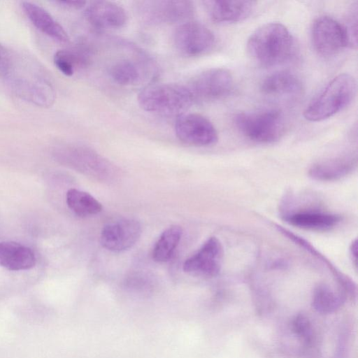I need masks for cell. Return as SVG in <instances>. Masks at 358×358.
<instances>
[{
	"label": "cell",
	"instance_id": "cell-13",
	"mask_svg": "<svg viewBox=\"0 0 358 358\" xmlns=\"http://www.w3.org/2000/svg\"><path fill=\"white\" fill-rule=\"evenodd\" d=\"M153 69L150 59L143 54H140L115 60L109 67V74L116 83L133 86L147 80L153 73Z\"/></svg>",
	"mask_w": 358,
	"mask_h": 358
},
{
	"label": "cell",
	"instance_id": "cell-3",
	"mask_svg": "<svg viewBox=\"0 0 358 358\" xmlns=\"http://www.w3.org/2000/svg\"><path fill=\"white\" fill-rule=\"evenodd\" d=\"M356 92L354 77L349 73L339 74L310 102L303 116L310 122L327 120L345 108L353 100Z\"/></svg>",
	"mask_w": 358,
	"mask_h": 358
},
{
	"label": "cell",
	"instance_id": "cell-23",
	"mask_svg": "<svg viewBox=\"0 0 358 358\" xmlns=\"http://www.w3.org/2000/svg\"><path fill=\"white\" fill-rule=\"evenodd\" d=\"M182 234L178 225H173L164 230L155 244L152 258L157 262L169 261L173 256Z\"/></svg>",
	"mask_w": 358,
	"mask_h": 358
},
{
	"label": "cell",
	"instance_id": "cell-10",
	"mask_svg": "<svg viewBox=\"0 0 358 358\" xmlns=\"http://www.w3.org/2000/svg\"><path fill=\"white\" fill-rule=\"evenodd\" d=\"M174 129L178 138L189 145L210 146L218 140L213 124L206 117L197 113H183L178 115Z\"/></svg>",
	"mask_w": 358,
	"mask_h": 358
},
{
	"label": "cell",
	"instance_id": "cell-20",
	"mask_svg": "<svg viewBox=\"0 0 358 358\" xmlns=\"http://www.w3.org/2000/svg\"><path fill=\"white\" fill-rule=\"evenodd\" d=\"M35 264L34 252L29 248L15 242H0V266L20 271L29 269Z\"/></svg>",
	"mask_w": 358,
	"mask_h": 358
},
{
	"label": "cell",
	"instance_id": "cell-18",
	"mask_svg": "<svg viewBox=\"0 0 358 358\" xmlns=\"http://www.w3.org/2000/svg\"><path fill=\"white\" fill-rule=\"evenodd\" d=\"M260 90L268 96H295L301 94L302 83L294 73L281 71L266 77L260 85Z\"/></svg>",
	"mask_w": 358,
	"mask_h": 358
},
{
	"label": "cell",
	"instance_id": "cell-1",
	"mask_svg": "<svg viewBox=\"0 0 358 358\" xmlns=\"http://www.w3.org/2000/svg\"><path fill=\"white\" fill-rule=\"evenodd\" d=\"M247 50L258 64L272 66L292 59L296 46L294 36L285 25L270 22L251 34L247 42Z\"/></svg>",
	"mask_w": 358,
	"mask_h": 358
},
{
	"label": "cell",
	"instance_id": "cell-4",
	"mask_svg": "<svg viewBox=\"0 0 358 358\" xmlns=\"http://www.w3.org/2000/svg\"><path fill=\"white\" fill-rule=\"evenodd\" d=\"M138 102L147 112L173 115L182 114L193 103L187 86L177 83L152 84L145 87L138 96Z\"/></svg>",
	"mask_w": 358,
	"mask_h": 358
},
{
	"label": "cell",
	"instance_id": "cell-12",
	"mask_svg": "<svg viewBox=\"0 0 358 358\" xmlns=\"http://www.w3.org/2000/svg\"><path fill=\"white\" fill-rule=\"evenodd\" d=\"M141 234V226L132 218H124L106 224L100 234L103 248L112 252H122L131 248Z\"/></svg>",
	"mask_w": 358,
	"mask_h": 358
},
{
	"label": "cell",
	"instance_id": "cell-9",
	"mask_svg": "<svg viewBox=\"0 0 358 358\" xmlns=\"http://www.w3.org/2000/svg\"><path fill=\"white\" fill-rule=\"evenodd\" d=\"M310 34L314 49L322 56L337 55L349 46L343 25L329 16L316 18L312 24Z\"/></svg>",
	"mask_w": 358,
	"mask_h": 358
},
{
	"label": "cell",
	"instance_id": "cell-5",
	"mask_svg": "<svg viewBox=\"0 0 358 358\" xmlns=\"http://www.w3.org/2000/svg\"><path fill=\"white\" fill-rule=\"evenodd\" d=\"M234 121L243 136L256 143H274L285 131L283 115L276 109L239 113L235 115Z\"/></svg>",
	"mask_w": 358,
	"mask_h": 358
},
{
	"label": "cell",
	"instance_id": "cell-11",
	"mask_svg": "<svg viewBox=\"0 0 358 358\" xmlns=\"http://www.w3.org/2000/svg\"><path fill=\"white\" fill-rule=\"evenodd\" d=\"M222 257V243L217 237L212 236L185 261L182 268L185 273L193 275L215 277L221 270Z\"/></svg>",
	"mask_w": 358,
	"mask_h": 358
},
{
	"label": "cell",
	"instance_id": "cell-26",
	"mask_svg": "<svg viewBox=\"0 0 358 358\" xmlns=\"http://www.w3.org/2000/svg\"><path fill=\"white\" fill-rule=\"evenodd\" d=\"M348 35L349 46H357V7L355 6L349 13L346 24H343Z\"/></svg>",
	"mask_w": 358,
	"mask_h": 358
},
{
	"label": "cell",
	"instance_id": "cell-27",
	"mask_svg": "<svg viewBox=\"0 0 358 358\" xmlns=\"http://www.w3.org/2000/svg\"><path fill=\"white\" fill-rule=\"evenodd\" d=\"M13 62V56L0 44V77L6 78Z\"/></svg>",
	"mask_w": 358,
	"mask_h": 358
},
{
	"label": "cell",
	"instance_id": "cell-28",
	"mask_svg": "<svg viewBox=\"0 0 358 358\" xmlns=\"http://www.w3.org/2000/svg\"><path fill=\"white\" fill-rule=\"evenodd\" d=\"M56 3L66 8L80 9L85 5L86 2L83 1H57Z\"/></svg>",
	"mask_w": 358,
	"mask_h": 358
},
{
	"label": "cell",
	"instance_id": "cell-17",
	"mask_svg": "<svg viewBox=\"0 0 358 358\" xmlns=\"http://www.w3.org/2000/svg\"><path fill=\"white\" fill-rule=\"evenodd\" d=\"M357 165V159L352 156L326 159L313 164L308 174L319 181H334L351 173Z\"/></svg>",
	"mask_w": 358,
	"mask_h": 358
},
{
	"label": "cell",
	"instance_id": "cell-7",
	"mask_svg": "<svg viewBox=\"0 0 358 358\" xmlns=\"http://www.w3.org/2000/svg\"><path fill=\"white\" fill-rule=\"evenodd\" d=\"M187 87L194 101H212L223 99L231 92L234 79L229 70L213 68L195 76Z\"/></svg>",
	"mask_w": 358,
	"mask_h": 358
},
{
	"label": "cell",
	"instance_id": "cell-16",
	"mask_svg": "<svg viewBox=\"0 0 358 358\" xmlns=\"http://www.w3.org/2000/svg\"><path fill=\"white\" fill-rule=\"evenodd\" d=\"M22 8L29 20L41 32L59 42L69 41L66 31L44 8L29 1H23Z\"/></svg>",
	"mask_w": 358,
	"mask_h": 358
},
{
	"label": "cell",
	"instance_id": "cell-8",
	"mask_svg": "<svg viewBox=\"0 0 358 358\" xmlns=\"http://www.w3.org/2000/svg\"><path fill=\"white\" fill-rule=\"evenodd\" d=\"M173 41L184 55L198 57L210 52L215 46L213 33L205 25L195 21L181 23L175 29Z\"/></svg>",
	"mask_w": 358,
	"mask_h": 358
},
{
	"label": "cell",
	"instance_id": "cell-14",
	"mask_svg": "<svg viewBox=\"0 0 358 358\" xmlns=\"http://www.w3.org/2000/svg\"><path fill=\"white\" fill-rule=\"evenodd\" d=\"M203 3L209 17L218 24L243 21L250 16L256 5L253 1L210 0Z\"/></svg>",
	"mask_w": 358,
	"mask_h": 358
},
{
	"label": "cell",
	"instance_id": "cell-24",
	"mask_svg": "<svg viewBox=\"0 0 358 358\" xmlns=\"http://www.w3.org/2000/svg\"><path fill=\"white\" fill-rule=\"evenodd\" d=\"M344 300L343 294L336 292L327 285L321 284L314 289L312 306L320 313L328 314L339 308Z\"/></svg>",
	"mask_w": 358,
	"mask_h": 358
},
{
	"label": "cell",
	"instance_id": "cell-19",
	"mask_svg": "<svg viewBox=\"0 0 358 358\" xmlns=\"http://www.w3.org/2000/svg\"><path fill=\"white\" fill-rule=\"evenodd\" d=\"M285 220L289 224L308 230H327L336 226L341 221L338 215L317 210H301L286 215Z\"/></svg>",
	"mask_w": 358,
	"mask_h": 358
},
{
	"label": "cell",
	"instance_id": "cell-29",
	"mask_svg": "<svg viewBox=\"0 0 358 358\" xmlns=\"http://www.w3.org/2000/svg\"><path fill=\"white\" fill-rule=\"evenodd\" d=\"M350 255L352 257V259L355 262V264L357 265V240H355L350 246Z\"/></svg>",
	"mask_w": 358,
	"mask_h": 358
},
{
	"label": "cell",
	"instance_id": "cell-22",
	"mask_svg": "<svg viewBox=\"0 0 358 358\" xmlns=\"http://www.w3.org/2000/svg\"><path fill=\"white\" fill-rule=\"evenodd\" d=\"M66 198L68 207L79 217L94 215L102 210L101 203L87 192L70 189Z\"/></svg>",
	"mask_w": 358,
	"mask_h": 358
},
{
	"label": "cell",
	"instance_id": "cell-2",
	"mask_svg": "<svg viewBox=\"0 0 358 358\" xmlns=\"http://www.w3.org/2000/svg\"><path fill=\"white\" fill-rule=\"evenodd\" d=\"M18 62L13 57L11 69L5 78L14 92L21 98L46 107L52 104L55 93L50 81L40 69L28 59Z\"/></svg>",
	"mask_w": 358,
	"mask_h": 358
},
{
	"label": "cell",
	"instance_id": "cell-21",
	"mask_svg": "<svg viewBox=\"0 0 358 358\" xmlns=\"http://www.w3.org/2000/svg\"><path fill=\"white\" fill-rule=\"evenodd\" d=\"M53 61L56 67L65 76H71L78 69L85 67L90 62V52L84 47L59 50Z\"/></svg>",
	"mask_w": 358,
	"mask_h": 358
},
{
	"label": "cell",
	"instance_id": "cell-6",
	"mask_svg": "<svg viewBox=\"0 0 358 358\" xmlns=\"http://www.w3.org/2000/svg\"><path fill=\"white\" fill-rule=\"evenodd\" d=\"M141 20L152 26L189 21L194 13V3L187 0H146L136 2Z\"/></svg>",
	"mask_w": 358,
	"mask_h": 358
},
{
	"label": "cell",
	"instance_id": "cell-25",
	"mask_svg": "<svg viewBox=\"0 0 358 358\" xmlns=\"http://www.w3.org/2000/svg\"><path fill=\"white\" fill-rule=\"evenodd\" d=\"M291 329L303 344L310 346L314 342V332L310 320L304 314L296 315L291 322Z\"/></svg>",
	"mask_w": 358,
	"mask_h": 358
},
{
	"label": "cell",
	"instance_id": "cell-15",
	"mask_svg": "<svg viewBox=\"0 0 358 358\" xmlns=\"http://www.w3.org/2000/svg\"><path fill=\"white\" fill-rule=\"evenodd\" d=\"M85 17L92 26L100 29L120 28L127 20L125 10L119 4L108 1L90 3L85 10Z\"/></svg>",
	"mask_w": 358,
	"mask_h": 358
}]
</instances>
